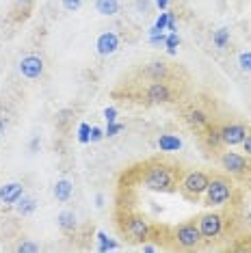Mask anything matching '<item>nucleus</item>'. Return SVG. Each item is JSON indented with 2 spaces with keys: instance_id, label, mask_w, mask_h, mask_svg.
Listing matches in <instances>:
<instances>
[{
  "instance_id": "nucleus-36",
  "label": "nucleus",
  "mask_w": 251,
  "mask_h": 253,
  "mask_svg": "<svg viewBox=\"0 0 251 253\" xmlns=\"http://www.w3.org/2000/svg\"><path fill=\"white\" fill-rule=\"evenodd\" d=\"M243 147H245V152H247V156H251V134L245 136V141H243Z\"/></svg>"
},
{
  "instance_id": "nucleus-32",
  "label": "nucleus",
  "mask_w": 251,
  "mask_h": 253,
  "mask_svg": "<svg viewBox=\"0 0 251 253\" xmlns=\"http://www.w3.org/2000/svg\"><path fill=\"white\" fill-rule=\"evenodd\" d=\"M89 136H91V143H100L106 134H104V130H102L100 126H91V134Z\"/></svg>"
},
{
  "instance_id": "nucleus-14",
  "label": "nucleus",
  "mask_w": 251,
  "mask_h": 253,
  "mask_svg": "<svg viewBox=\"0 0 251 253\" xmlns=\"http://www.w3.org/2000/svg\"><path fill=\"white\" fill-rule=\"evenodd\" d=\"M54 199L56 201H61V204H65V201H70L72 199V193H74V184L70 182V180H65V177H63V180H59L54 184Z\"/></svg>"
},
{
  "instance_id": "nucleus-40",
  "label": "nucleus",
  "mask_w": 251,
  "mask_h": 253,
  "mask_svg": "<svg viewBox=\"0 0 251 253\" xmlns=\"http://www.w3.org/2000/svg\"><path fill=\"white\" fill-rule=\"evenodd\" d=\"M2 132H4V119L0 117V134H2Z\"/></svg>"
},
{
  "instance_id": "nucleus-16",
  "label": "nucleus",
  "mask_w": 251,
  "mask_h": 253,
  "mask_svg": "<svg viewBox=\"0 0 251 253\" xmlns=\"http://www.w3.org/2000/svg\"><path fill=\"white\" fill-rule=\"evenodd\" d=\"M158 147H161V152H180L182 139L175 134H161L158 136Z\"/></svg>"
},
{
  "instance_id": "nucleus-27",
  "label": "nucleus",
  "mask_w": 251,
  "mask_h": 253,
  "mask_svg": "<svg viewBox=\"0 0 251 253\" xmlns=\"http://www.w3.org/2000/svg\"><path fill=\"white\" fill-rule=\"evenodd\" d=\"M15 251H18V253H37L39 251V245L33 243V240H22Z\"/></svg>"
},
{
  "instance_id": "nucleus-34",
  "label": "nucleus",
  "mask_w": 251,
  "mask_h": 253,
  "mask_svg": "<svg viewBox=\"0 0 251 253\" xmlns=\"http://www.w3.org/2000/svg\"><path fill=\"white\" fill-rule=\"evenodd\" d=\"M152 2H154V7H156L158 11H167L171 0H152Z\"/></svg>"
},
{
  "instance_id": "nucleus-2",
  "label": "nucleus",
  "mask_w": 251,
  "mask_h": 253,
  "mask_svg": "<svg viewBox=\"0 0 251 253\" xmlns=\"http://www.w3.org/2000/svg\"><path fill=\"white\" fill-rule=\"evenodd\" d=\"M206 204L208 206H223L225 201H230L232 197V184L225 180V177H212L208 182L206 188Z\"/></svg>"
},
{
  "instance_id": "nucleus-37",
  "label": "nucleus",
  "mask_w": 251,
  "mask_h": 253,
  "mask_svg": "<svg viewBox=\"0 0 251 253\" xmlns=\"http://www.w3.org/2000/svg\"><path fill=\"white\" fill-rule=\"evenodd\" d=\"M95 208H104V195L102 193L95 195Z\"/></svg>"
},
{
  "instance_id": "nucleus-18",
  "label": "nucleus",
  "mask_w": 251,
  "mask_h": 253,
  "mask_svg": "<svg viewBox=\"0 0 251 253\" xmlns=\"http://www.w3.org/2000/svg\"><path fill=\"white\" fill-rule=\"evenodd\" d=\"M186 122L191 128H206L208 126V117H206V113L204 111H197V108H191V111L186 113Z\"/></svg>"
},
{
  "instance_id": "nucleus-33",
  "label": "nucleus",
  "mask_w": 251,
  "mask_h": 253,
  "mask_svg": "<svg viewBox=\"0 0 251 253\" xmlns=\"http://www.w3.org/2000/svg\"><path fill=\"white\" fill-rule=\"evenodd\" d=\"M104 119H106V124L117 122V108L115 106H106L104 108Z\"/></svg>"
},
{
  "instance_id": "nucleus-8",
  "label": "nucleus",
  "mask_w": 251,
  "mask_h": 253,
  "mask_svg": "<svg viewBox=\"0 0 251 253\" xmlns=\"http://www.w3.org/2000/svg\"><path fill=\"white\" fill-rule=\"evenodd\" d=\"M18 67H20V74H22L24 78L37 80V78H42V74H43V70H45V63H43L42 56L28 54V56H24V59L20 61Z\"/></svg>"
},
{
  "instance_id": "nucleus-35",
  "label": "nucleus",
  "mask_w": 251,
  "mask_h": 253,
  "mask_svg": "<svg viewBox=\"0 0 251 253\" xmlns=\"http://www.w3.org/2000/svg\"><path fill=\"white\" fill-rule=\"evenodd\" d=\"M167 33H178V24H175V18H173V13H171V18H169V24H167Z\"/></svg>"
},
{
  "instance_id": "nucleus-39",
  "label": "nucleus",
  "mask_w": 251,
  "mask_h": 253,
  "mask_svg": "<svg viewBox=\"0 0 251 253\" xmlns=\"http://www.w3.org/2000/svg\"><path fill=\"white\" fill-rule=\"evenodd\" d=\"M143 251H145V253H154V251H158V249H156L154 245H143Z\"/></svg>"
},
{
  "instance_id": "nucleus-26",
  "label": "nucleus",
  "mask_w": 251,
  "mask_h": 253,
  "mask_svg": "<svg viewBox=\"0 0 251 253\" xmlns=\"http://www.w3.org/2000/svg\"><path fill=\"white\" fill-rule=\"evenodd\" d=\"M238 67L243 72H251V50H245L238 54Z\"/></svg>"
},
{
  "instance_id": "nucleus-28",
  "label": "nucleus",
  "mask_w": 251,
  "mask_h": 253,
  "mask_svg": "<svg viewBox=\"0 0 251 253\" xmlns=\"http://www.w3.org/2000/svg\"><path fill=\"white\" fill-rule=\"evenodd\" d=\"M169 18H171V11H161V15L156 18V22H154V26L158 28V31H167V24H169Z\"/></svg>"
},
{
  "instance_id": "nucleus-29",
  "label": "nucleus",
  "mask_w": 251,
  "mask_h": 253,
  "mask_svg": "<svg viewBox=\"0 0 251 253\" xmlns=\"http://www.w3.org/2000/svg\"><path fill=\"white\" fill-rule=\"evenodd\" d=\"M61 7L65 9L67 13H76V11L83 7V0H61Z\"/></svg>"
},
{
  "instance_id": "nucleus-19",
  "label": "nucleus",
  "mask_w": 251,
  "mask_h": 253,
  "mask_svg": "<svg viewBox=\"0 0 251 253\" xmlns=\"http://www.w3.org/2000/svg\"><path fill=\"white\" fill-rule=\"evenodd\" d=\"M167 74H169V70L163 61H154V63L147 65V76H150L152 80H165Z\"/></svg>"
},
{
  "instance_id": "nucleus-12",
  "label": "nucleus",
  "mask_w": 251,
  "mask_h": 253,
  "mask_svg": "<svg viewBox=\"0 0 251 253\" xmlns=\"http://www.w3.org/2000/svg\"><path fill=\"white\" fill-rule=\"evenodd\" d=\"M147 100H150L152 104H165V102H171V89L163 83V80H154V83L150 84V89H147Z\"/></svg>"
},
{
  "instance_id": "nucleus-20",
  "label": "nucleus",
  "mask_w": 251,
  "mask_h": 253,
  "mask_svg": "<svg viewBox=\"0 0 251 253\" xmlns=\"http://www.w3.org/2000/svg\"><path fill=\"white\" fill-rule=\"evenodd\" d=\"M212 43L216 50H223L230 43V28H219V31L212 33Z\"/></svg>"
},
{
  "instance_id": "nucleus-17",
  "label": "nucleus",
  "mask_w": 251,
  "mask_h": 253,
  "mask_svg": "<svg viewBox=\"0 0 251 253\" xmlns=\"http://www.w3.org/2000/svg\"><path fill=\"white\" fill-rule=\"evenodd\" d=\"M95 11L104 18H113L119 13V0H95Z\"/></svg>"
},
{
  "instance_id": "nucleus-23",
  "label": "nucleus",
  "mask_w": 251,
  "mask_h": 253,
  "mask_svg": "<svg viewBox=\"0 0 251 253\" xmlns=\"http://www.w3.org/2000/svg\"><path fill=\"white\" fill-rule=\"evenodd\" d=\"M204 139H206V143L210 147H219L221 143V130H216V128H208L206 130V134H204Z\"/></svg>"
},
{
  "instance_id": "nucleus-24",
  "label": "nucleus",
  "mask_w": 251,
  "mask_h": 253,
  "mask_svg": "<svg viewBox=\"0 0 251 253\" xmlns=\"http://www.w3.org/2000/svg\"><path fill=\"white\" fill-rule=\"evenodd\" d=\"M72 117H74V111H72V108H63V111L56 113V126H59V128H65V126L70 124Z\"/></svg>"
},
{
  "instance_id": "nucleus-6",
  "label": "nucleus",
  "mask_w": 251,
  "mask_h": 253,
  "mask_svg": "<svg viewBox=\"0 0 251 253\" xmlns=\"http://www.w3.org/2000/svg\"><path fill=\"white\" fill-rule=\"evenodd\" d=\"M126 234H128L130 240H134V243H145L147 236H150V223L139 214L128 216L126 218Z\"/></svg>"
},
{
  "instance_id": "nucleus-7",
  "label": "nucleus",
  "mask_w": 251,
  "mask_h": 253,
  "mask_svg": "<svg viewBox=\"0 0 251 253\" xmlns=\"http://www.w3.org/2000/svg\"><path fill=\"white\" fill-rule=\"evenodd\" d=\"M221 167L232 175H245L249 171V163L243 154H236V152H225L221 156Z\"/></svg>"
},
{
  "instance_id": "nucleus-10",
  "label": "nucleus",
  "mask_w": 251,
  "mask_h": 253,
  "mask_svg": "<svg viewBox=\"0 0 251 253\" xmlns=\"http://www.w3.org/2000/svg\"><path fill=\"white\" fill-rule=\"evenodd\" d=\"M95 50H98L100 56H111L119 50V37L113 31L100 33L98 39H95Z\"/></svg>"
},
{
  "instance_id": "nucleus-38",
  "label": "nucleus",
  "mask_w": 251,
  "mask_h": 253,
  "mask_svg": "<svg viewBox=\"0 0 251 253\" xmlns=\"http://www.w3.org/2000/svg\"><path fill=\"white\" fill-rule=\"evenodd\" d=\"M37 149H39V139L35 136V139L31 141V152H37Z\"/></svg>"
},
{
  "instance_id": "nucleus-21",
  "label": "nucleus",
  "mask_w": 251,
  "mask_h": 253,
  "mask_svg": "<svg viewBox=\"0 0 251 253\" xmlns=\"http://www.w3.org/2000/svg\"><path fill=\"white\" fill-rule=\"evenodd\" d=\"M115 249H119V245L115 243V240L108 238L106 232H98V251L106 253V251H115Z\"/></svg>"
},
{
  "instance_id": "nucleus-15",
  "label": "nucleus",
  "mask_w": 251,
  "mask_h": 253,
  "mask_svg": "<svg viewBox=\"0 0 251 253\" xmlns=\"http://www.w3.org/2000/svg\"><path fill=\"white\" fill-rule=\"evenodd\" d=\"M15 212H18L20 216H31L33 212L37 210V199L35 197H28V195H22V197L15 201Z\"/></svg>"
},
{
  "instance_id": "nucleus-11",
  "label": "nucleus",
  "mask_w": 251,
  "mask_h": 253,
  "mask_svg": "<svg viewBox=\"0 0 251 253\" xmlns=\"http://www.w3.org/2000/svg\"><path fill=\"white\" fill-rule=\"evenodd\" d=\"M22 195H24V184L22 182H7L0 186V204L13 206Z\"/></svg>"
},
{
  "instance_id": "nucleus-13",
  "label": "nucleus",
  "mask_w": 251,
  "mask_h": 253,
  "mask_svg": "<svg viewBox=\"0 0 251 253\" xmlns=\"http://www.w3.org/2000/svg\"><path fill=\"white\" fill-rule=\"evenodd\" d=\"M56 223H59V227H61L65 234L76 232V227H78V218H76V214H74L72 210L59 212V216H56Z\"/></svg>"
},
{
  "instance_id": "nucleus-4",
  "label": "nucleus",
  "mask_w": 251,
  "mask_h": 253,
  "mask_svg": "<svg viewBox=\"0 0 251 253\" xmlns=\"http://www.w3.org/2000/svg\"><path fill=\"white\" fill-rule=\"evenodd\" d=\"M210 177L202 171H188V173L182 177V191H184L188 197H199V195L206 193Z\"/></svg>"
},
{
  "instance_id": "nucleus-9",
  "label": "nucleus",
  "mask_w": 251,
  "mask_h": 253,
  "mask_svg": "<svg viewBox=\"0 0 251 253\" xmlns=\"http://www.w3.org/2000/svg\"><path fill=\"white\" fill-rule=\"evenodd\" d=\"M245 136H247V128H245L243 124H227L221 128V141L230 147L243 145Z\"/></svg>"
},
{
  "instance_id": "nucleus-31",
  "label": "nucleus",
  "mask_w": 251,
  "mask_h": 253,
  "mask_svg": "<svg viewBox=\"0 0 251 253\" xmlns=\"http://www.w3.org/2000/svg\"><path fill=\"white\" fill-rule=\"evenodd\" d=\"M134 7H136V11H139L141 15H147L150 13V9H152V0H134Z\"/></svg>"
},
{
  "instance_id": "nucleus-5",
  "label": "nucleus",
  "mask_w": 251,
  "mask_h": 253,
  "mask_svg": "<svg viewBox=\"0 0 251 253\" xmlns=\"http://www.w3.org/2000/svg\"><path fill=\"white\" fill-rule=\"evenodd\" d=\"M197 227H199V232H202L204 240H212L223 232V216L216 214V212H206V214L199 216Z\"/></svg>"
},
{
  "instance_id": "nucleus-25",
  "label": "nucleus",
  "mask_w": 251,
  "mask_h": 253,
  "mask_svg": "<svg viewBox=\"0 0 251 253\" xmlns=\"http://www.w3.org/2000/svg\"><path fill=\"white\" fill-rule=\"evenodd\" d=\"M91 126L89 124H81V126H78V136H76V139H78V143H83V145H87V143H91Z\"/></svg>"
},
{
  "instance_id": "nucleus-1",
  "label": "nucleus",
  "mask_w": 251,
  "mask_h": 253,
  "mask_svg": "<svg viewBox=\"0 0 251 253\" xmlns=\"http://www.w3.org/2000/svg\"><path fill=\"white\" fill-rule=\"evenodd\" d=\"M143 186L154 193H171L175 188V177L169 167L165 165H152L143 173Z\"/></svg>"
},
{
  "instance_id": "nucleus-41",
  "label": "nucleus",
  "mask_w": 251,
  "mask_h": 253,
  "mask_svg": "<svg viewBox=\"0 0 251 253\" xmlns=\"http://www.w3.org/2000/svg\"><path fill=\"white\" fill-rule=\"evenodd\" d=\"M31 2V0H18V4H28Z\"/></svg>"
},
{
  "instance_id": "nucleus-22",
  "label": "nucleus",
  "mask_w": 251,
  "mask_h": 253,
  "mask_svg": "<svg viewBox=\"0 0 251 253\" xmlns=\"http://www.w3.org/2000/svg\"><path fill=\"white\" fill-rule=\"evenodd\" d=\"M178 45H180V35L178 33H167V37H165V48H167V52L171 56L178 54V50H175Z\"/></svg>"
},
{
  "instance_id": "nucleus-3",
  "label": "nucleus",
  "mask_w": 251,
  "mask_h": 253,
  "mask_svg": "<svg viewBox=\"0 0 251 253\" xmlns=\"http://www.w3.org/2000/svg\"><path fill=\"white\" fill-rule=\"evenodd\" d=\"M202 232H199V227L195 223H184V225H180L175 229V243L182 249H197L199 245H202Z\"/></svg>"
},
{
  "instance_id": "nucleus-30",
  "label": "nucleus",
  "mask_w": 251,
  "mask_h": 253,
  "mask_svg": "<svg viewBox=\"0 0 251 253\" xmlns=\"http://www.w3.org/2000/svg\"><path fill=\"white\" fill-rule=\"evenodd\" d=\"M122 130H124V124H119V122H111V124H106L104 134H106V136H117Z\"/></svg>"
}]
</instances>
